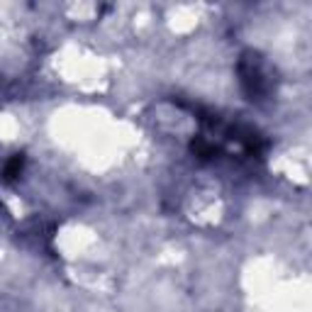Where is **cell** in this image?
Instances as JSON below:
<instances>
[{"mask_svg":"<svg viewBox=\"0 0 312 312\" xmlns=\"http://www.w3.org/2000/svg\"><path fill=\"white\" fill-rule=\"evenodd\" d=\"M22 164H25V159H22V156H15V159L5 166V178H7V181H12V178L22 171Z\"/></svg>","mask_w":312,"mask_h":312,"instance_id":"cell-1","label":"cell"}]
</instances>
